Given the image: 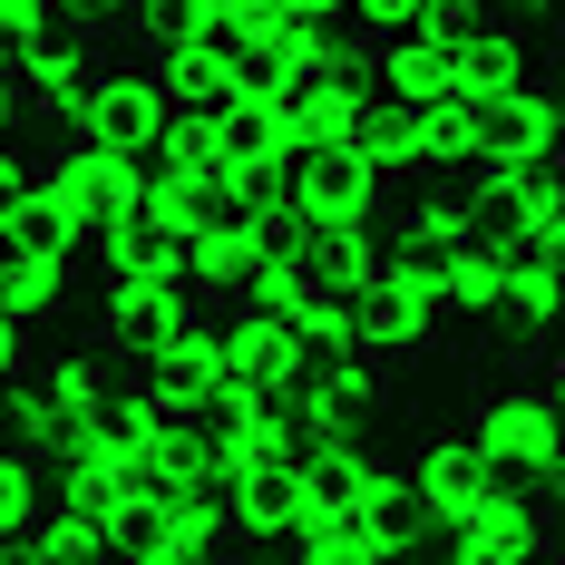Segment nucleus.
Segmentation results:
<instances>
[{"instance_id":"1","label":"nucleus","mask_w":565,"mask_h":565,"mask_svg":"<svg viewBox=\"0 0 565 565\" xmlns=\"http://www.w3.org/2000/svg\"><path fill=\"white\" fill-rule=\"evenodd\" d=\"M458 429H468V449L488 458L498 478L556 488V381H546V371H536V381H508V391H478Z\"/></svg>"},{"instance_id":"2","label":"nucleus","mask_w":565,"mask_h":565,"mask_svg":"<svg viewBox=\"0 0 565 565\" xmlns=\"http://www.w3.org/2000/svg\"><path fill=\"white\" fill-rule=\"evenodd\" d=\"M546 516H556V488H536V478H488V498L458 516V526H439V536L458 546V565H526V556L556 546Z\"/></svg>"},{"instance_id":"3","label":"nucleus","mask_w":565,"mask_h":565,"mask_svg":"<svg viewBox=\"0 0 565 565\" xmlns=\"http://www.w3.org/2000/svg\"><path fill=\"white\" fill-rule=\"evenodd\" d=\"M40 185L58 195L68 234L88 244V234H98V225L117 215V205H127V195L147 185V147H88V137H68V147H58L50 167H40Z\"/></svg>"},{"instance_id":"4","label":"nucleus","mask_w":565,"mask_h":565,"mask_svg":"<svg viewBox=\"0 0 565 565\" xmlns=\"http://www.w3.org/2000/svg\"><path fill=\"white\" fill-rule=\"evenodd\" d=\"M381 205H391V185H381V167H371L351 137L292 157V215H302V225H351V215H381Z\"/></svg>"},{"instance_id":"5","label":"nucleus","mask_w":565,"mask_h":565,"mask_svg":"<svg viewBox=\"0 0 565 565\" xmlns=\"http://www.w3.org/2000/svg\"><path fill=\"white\" fill-rule=\"evenodd\" d=\"M556 137H565V108L546 78L468 98V157H556Z\"/></svg>"},{"instance_id":"6","label":"nucleus","mask_w":565,"mask_h":565,"mask_svg":"<svg viewBox=\"0 0 565 565\" xmlns=\"http://www.w3.org/2000/svg\"><path fill=\"white\" fill-rule=\"evenodd\" d=\"M157 127H167V98H157L147 58H137V68H108V58H98V78L78 88L68 137H88V147H157Z\"/></svg>"},{"instance_id":"7","label":"nucleus","mask_w":565,"mask_h":565,"mask_svg":"<svg viewBox=\"0 0 565 565\" xmlns=\"http://www.w3.org/2000/svg\"><path fill=\"white\" fill-rule=\"evenodd\" d=\"M215 361H225L234 381H254V391H292L302 381V341L282 332V312H215Z\"/></svg>"},{"instance_id":"8","label":"nucleus","mask_w":565,"mask_h":565,"mask_svg":"<svg viewBox=\"0 0 565 565\" xmlns=\"http://www.w3.org/2000/svg\"><path fill=\"white\" fill-rule=\"evenodd\" d=\"M488 478H498V468L468 449V429H439V439L409 449V488L429 498V526H458V516L488 498Z\"/></svg>"},{"instance_id":"9","label":"nucleus","mask_w":565,"mask_h":565,"mask_svg":"<svg viewBox=\"0 0 565 565\" xmlns=\"http://www.w3.org/2000/svg\"><path fill=\"white\" fill-rule=\"evenodd\" d=\"M292 508H302V458H292V449H264V458H244V468H225L234 536H282Z\"/></svg>"},{"instance_id":"10","label":"nucleus","mask_w":565,"mask_h":565,"mask_svg":"<svg viewBox=\"0 0 565 565\" xmlns=\"http://www.w3.org/2000/svg\"><path fill=\"white\" fill-rule=\"evenodd\" d=\"M351 147L381 167V185H409V175H439V157H429V127H419V108H399V98H361V117H351Z\"/></svg>"},{"instance_id":"11","label":"nucleus","mask_w":565,"mask_h":565,"mask_svg":"<svg viewBox=\"0 0 565 565\" xmlns=\"http://www.w3.org/2000/svg\"><path fill=\"white\" fill-rule=\"evenodd\" d=\"M68 282H78V254H50V244H0V312L10 322H58L68 312Z\"/></svg>"},{"instance_id":"12","label":"nucleus","mask_w":565,"mask_h":565,"mask_svg":"<svg viewBox=\"0 0 565 565\" xmlns=\"http://www.w3.org/2000/svg\"><path fill=\"white\" fill-rule=\"evenodd\" d=\"M282 546H292L302 565H391V546L371 536V516H361V508H312V498L292 508Z\"/></svg>"},{"instance_id":"13","label":"nucleus","mask_w":565,"mask_h":565,"mask_svg":"<svg viewBox=\"0 0 565 565\" xmlns=\"http://www.w3.org/2000/svg\"><path fill=\"white\" fill-rule=\"evenodd\" d=\"M371 68H381V98H399V108H429V98L458 88V58L439 50V40H419V30L371 40Z\"/></svg>"},{"instance_id":"14","label":"nucleus","mask_w":565,"mask_h":565,"mask_svg":"<svg viewBox=\"0 0 565 565\" xmlns=\"http://www.w3.org/2000/svg\"><path fill=\"white\" fill-rule=\"evenodd\" d=\"M302 391L332 399L351 429L391 419V399H399V391H391V371H381V361H361V351H322V361H302Z\"/></svg>"},{"instance_id":"15","label":"nucleus","mask_w":565,"mask_h":565,"mask_svg":"<svg viewBox=\"0 0 565 565\" xmlns=\"http://www.w3.org/2000/svg\"><path fill=\"white\" fill-rule=\"evenodd\" d=\"M302 264L332 282V292H361L371 264H381V215H351V225H302Z\"/></svg>"},{"instance_id":"16","label":"nucleus","mask_w":565,"mask_h":565,"mask_svg":"<svg viewBox=\"0 0 565 565\" xmlns=\"http://www.w3.org/2000/svg\"><path fill=\"white\" fill-rule=\"evenodd\" d=\"M526 30H516L508 10H488V20H478V40H468V50H458V88H468V98H488V88H516V78H526Z\"/></svg>"},{"instance_id":"17","label":"nucleus","mask_w":565,"mask_h":565,"mask_svg":"<svg viewBox=\"0 0 565 565\" xmlns=\"http://www.w3.org/2000/svg\"><path fill=\"white\" fill-rule=\"evenodd\" d=\"M439 292H449V322H458V312H498V292H508V254H498L488 234H458L449 254H439Z\"/></svg>"},{"instance_id":"18","label":"nucleus","mask_w":565,"mask_h":565,"mask_svg":"<svg viewBox=\"0 0 565 565\" xmlns=\"http://www.w3.org/2000/svg\"><path fill=\"white\" fill-rule=\"evenodd\" d=\"M361 516H371V536H381V546H419V536H439V526H429V498H419V488H409V468H381V478H371V488H361Z\"/></svg>"},{"instance_id":"19","label":"nucleus","mask_w":565,"mask_h":565,"mask_svg":"<svg viewBox=\"0 0 565 565\" xmlns=\"http://www.w3.org/2000/svg\"><path fill=\"white\" fill-rule=\"evenodd\" d=\"M391 458H371L361 439H341V449H302V498L312 508H361V488L381 478Z\"/></svg>"},{"instance_id":"20","label":"nucleus","mask_w":565,"mask_h":565,"mask_svg":"<svg viewBox=\"0 0 565 565\" xmlns=\"http://www.w3.org/2000/svg\"><path fill=\"white\" fill-rule=\"evenodd\" d=\"M282 332L302 341V351H341V341H351V292H332L322 274H302L282 292Z\"/></svg>"},{"instance_id":"21","label":"nucleus","mask_w":565,"mask_h":565,"mask_svg":"<svg viewBox=\"0 0 565 565\" xmlns=\"http://www.w3.org/2000/svg\"><path fill=\"white\" fill-rule=\"evenodd\" d=\"M20 556H40V565H78V556H108V516H88V508H40L30 516V536H20Z\"/></svg>"},{"instance_id":"22","label":"nucleus","mask_w":565,"mask_h":565,"mask_svg":"<svg viewBox=\"0 0 565 565\" xmlns=\"http://www.w3.org/2000/svg\"><path fill=\"white\" fill-rule=\"evenodd\" d=\"M40 381H50L58 419H68V409H98V399H108L117 361H108V351H50V361H40Z\"/></svg>"},{"instance_id":"23","label":"nucleus","mask_w":565,"mask_h":565,"mask_svg":"<svg viewBox=\"0 0 565 565\" xmlns=\"http://www.w3.org/2000/svg\"><path fill=\"white\" fill-rule=\"evenodd\" d=\"M50 508L40 498V458L30 449H0V556H20V536H30V516Z\"/></svg>"},{"instance_id":"24","label":"nucleus","mask_w":565,"mask_h":565,"mask_svg":"<svg viewBox=\"0 0 565 565\" xmlns=\"http://www.w3.org/2000/svg\"><path fill=\"white\" fill-rule=\"evenodd\" d=\"M205 20H215L205 0H127V40H137V50H167V40H195Z\"/></svg>"},{"instance_id":"25","label":"nucleus","mask_w":565,"mask_h":565,"mask_svg":"<svg viewBox=\"0 0 565 565\" xmlns=\"http://www.w3.org/2000/svg\"><path fill=\"white\" fill-rule=\"evenodd\" d=\"M215 127H225V117L167 108V127H157V147H147V157H157V167H205V157H215Z\"/></svg>"},{"instance_id":"26","label":"nucleus","mask_w":565,"mask_h":565,"mask_svg":"<svg viewBox=\"0 0 565 565\" xmlns=\"http://www.w3.org/2000/svg\"><path fill=\"white\" fill-rule=\"evenodd\" d=\"M0 244H50V254H78V234H68V215H58L50 185H30V195H20V215L0 225Z\"/></svg>"},{"instance_id":"27","label":"nucleus","mask_w":565,"mask_h":565,"mask_svg":"<svg viewBox=\"0 0 565 565\" xmlns=\"http://www.w3.org/2000/svg\"><path fill=\"white\" fill-rule=\"evenodd\" d=\"M50 10L58 0H0V50H30V40L50 30Z\"/></svg>"},{"instance_id":"28","label":"nucleus","mask_w":565,"mask_h":565,"mask_svg":"<svg viewBox=\"0 0 565 565\" xmlns=\"http://www.w3.org/2000/svg\"><path fill=\"white\" fill-rule=\"evenodd\" d=\"M30 185H40V167H30V157H20V147L0 137V225L20 215V195H30Z\"/></svg>"},{"instance_id":"29","label":"nucleus","mask_w":565,"mask_h":565,"mask_svg":"<svg viewBox=\"0 0 565 565\" xmlns=\"http://www.w3.org/2000/svg\"><path fill=\"white\" fill-rule=\"evenodd\" d=\"M341 10H351L371 40H391V30H409V10H419V0H341Z\"/></svg>"},{"instance_id":"30","label":"nucleus","mask_w":565,"mask_h":565,"mask_svg":"<svg viewBox=\"0 0 565 565\" xmlns=\"http://www.w3.org/2000/svg\"><path fill=\"white\" fill-rule=\"evenodd\" d=\"M20 361H30V322H10V312H0V381H10Z\"/></svg>"},{"instance_id":"31","label":"nucleus","mask_w":565,"mask_h":565,"mask_svg":"<svg viewBox=\"0 0 565 565\" xmlns=\"http://www.w3.org/2000/svg\"><path fill=\"white\" fill-rule=\"evenodd\" d=\"M10 117H20V88H10V78H0V137H10Z\"/></svg>"},{"instance_id":"32","label":"nucleus","mask_w":565,"mask_h":565,"mask_svg":"<svg viewBox=\"0 0 565 565\" xmlns=\"http://www.w3.org/2000/svg\"><path fill=\"white\" fill-rule=\"evenodd\" d=\"M488 10H508V0H488Z\"/></svg>"}]
</instances>
